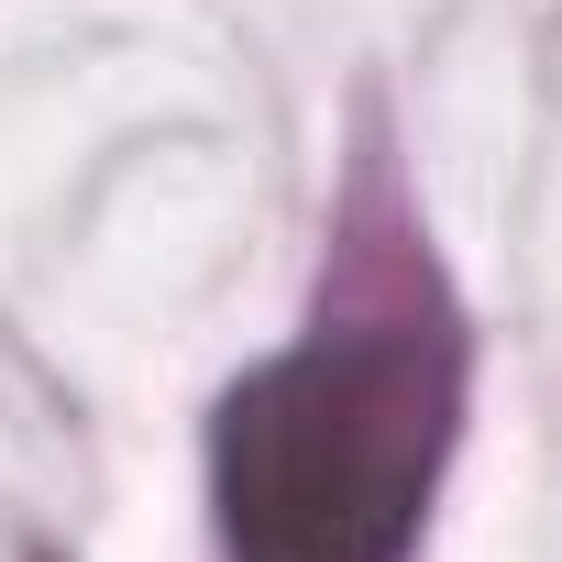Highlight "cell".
<instances>
[{
  "mask_svg": "<svg viewBox=\"0 0 562 562\" xmlns=\"http://www.w3.org/2000/svg\"><path fill=\"white\" fill-rule=\"evenodd\" d=\"M463 408L452 331L386 310L310 331L221 397L210 496L232 562H397Z\"/></svg>",
  "mask_w": 562,
  "mask_h": 562,
  "instance_id": "cell-1",
  "label": "cell"
}]
</instances>
